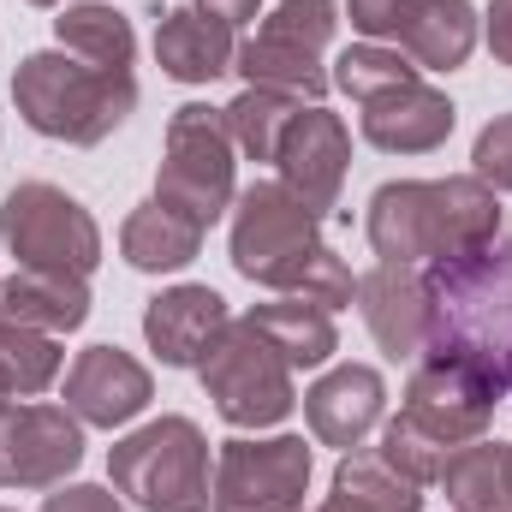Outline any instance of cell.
Instances as JSON below:
<instances>
[{
	"mask_svg": "<svg viewBox=\"0 0 512 512\" xmlns=\"http://www.w3.org/2000/svg\"><path fill=\"white\" fill-rule=\"evenodd\" d=\"M239 60V42H233V24L197 12V6H173L161 12L155 24V66L179 84H215L227 78Z\"/></svg>",
	"mask_w": 512,
	"mask_h": 512,
	"instance_id": "d6986e66",
	"label": "cell"
},
{
	"mask_svg": "<svg viewBox=\"0 0 512 512\" xmlns=\"http://www.w3.org/2000/svg\"><path fill=\"white\" fill-rule=\"evenodd\" d=\"M280 185L322 221L334 203H340V185H346V167H352V131L340 114H328L322 102H304L298 120L280 137Z\"/></svg>",
	"mask_w": 512,
	"mask_h": 512,
	"instance_id": "4fadbf2b",
	"label": "cell"
},
{
	"mask_svg": "<svg viewBox=\"0 0 512 512\" xmlns=\"http://www.w3.org/2000/svg\"><path fill=\"white\" fill-rule=\"evenodd\" d=\"M233 155L239 149L227 131V108H209V102L173 108L167 143H161V173H155V203L179 209L185 221H197L209 233L239 197V161Z\"/></svg>",
	"mask_w": 512,
	"mask_h": 512,
	"instance_id": "8992f818",
	"label": "cell"
},
{
	"mask_svg": "<svg viewBox=\"0 0 512 512\" xmlns=\"http://www.w3.org/2000/svg\"><path fill=\"white\" fill-rule=\"evenodd\" d=\"M227 298L215 286H167L149 298L143 310V340L161 364L173 370H197L209 358V346L227 334Z\"/></svg>",
	"mask_w": 512,
	"mask_h": 512,
	"instance_id": "2e32d148",
	"label": "cell"
},
{
	"mask_svg": "<svg viewBox=\"0 0 512 512\" xmlns=\"http://www.w3.org/2000/svg\"><path fill=\"white\" fill-rule=\"evenodd\" d=\"M0 239H6V251L18 256V268H60V274H84L90 280V268L102 262L96 215L72 191L48 185V179H24V185L6 191Z\"/></svg>",
	"mask_w": 512,
	"mask_h": 512,
	"instance_id": "9c48e42d",
	"label": "cell"
},
{
	"mask_svg": "<svg viewBox=\"0 0 512 512\" xmlns=\"http://www.w3.org/2000/svg\"><path fill=\"white\" fill-rule=\"evenodd\" d=\"M0 512H12V507H0Z\"/></svg>",
	"mask_w": 512,
	"mask_h": 512,
	"instance_id": "74e56055",
	"label": "cell"
},
{
	"mask_svg": "<svg viewBox=\"0 0 512 512\" xmlns=\"http://www.w3.org/2000/svg\"><path fill=\"white\" fill-rule=\"evenodd\" d=\"M197 251H203V227L185 221L179 209L155 203V197L137 203L126 215V227H120V256L137 274H173V268L197 262Z\"/></svg>",
	"mask_w": 512,
	"mask_h": 512,
	"instance_id": "7402d4cb",
	"label": "cell"
},
{
	"mask_svg": "<svg viewBox=\"0 0 512 512\" xmlns=\"http://www.w3.org/2000/svg\"><path fill=\"white\" fill-rule=\"evenodd\" d=\"M42 512H126V507H120V495L102 489V483H60V489L42 501Z\"/></svg>",
	"mask_w": 512,
	"mask_h": 512,
	"instance_id": "d6a6232c",
	"label": "cell"
},
{
	"mask_svg": "<svg viewBox=\"0 0 512 512\" xmlns=\"http://www.w3.org/2000/svg\"><path fill=\"white\" fill-rule=\"evenodd\" d=\"M256 334L292 364V370H316L340 352V334H334V310L310 304V298H280V304H251L245 310Z\"/></svg>",
	"mask_w": 512,
	"mask_h": 512,
	"instance_id": "44dd1931",
	"label": "cell"
},
{
	"mask_svg": "<svg viewBox=\"0 0 512 512\" xmlns=\"http://www.w3.org/2000/svg\"><path fill=\"white\" fill-rule=\"evenodd\" d=\"M471 173H477L489 191H512V114H495L489 126L477 131Z\"/></svg>",
	"mask_w": 512,
	"mask_h": 512,
	"instance_id": "1f68e13d",
	"label": "cell"
},
{
	"mask_svg": "<svg viewBox=\"0 0 512 512\" xmlns=\"http://www.w3.org/2000/svg\"><path fill=\"white\" fill-rule=\"evenodd\" d=\"M298 108H304V102H298V96H286V90H256V84H245V90H239V102H227L233 149H239V155H251V161H274L286 126L298 120Z\"/></svg>",
	"mask_w": 512,
	"mask_h": 512,
	"instance_id": "83f0119b",
	"label": "cell"
},
{
	"mask_svg": "<svg viewBox=\"0 0 512 512\" xmlns=\"http://www.w3.org/2000/svg\"><path fill=\"white\" fill-rule=\"evenodd\" d=\"M0 316L42 334H72L90 322V286L84 274H60V268H12L0 280Z\"/></svg>",
	"mask_w": 512,
	"mask_h": 512,
	"instance_id": "ffe728a7",
	"label": "cell"
},
{
	"mask_svg": "<svg viewBox=\"0 0 512 512\" xmlns=\"http://www.w3.org/2000/svg\"><path fill=\"white\" fill-rule=\"evenodd\" d=\"M310 447L304 435H233L215 453V512H304Z\"/></svg>",
	"mask_w": 512,
	"mask_h": 512,
	"instance_id": "30bf717a",
	"label": "cell"
},
{
	"mask_svg": "<svg viewBox=\"0 0 512 512\" xmlns=\"http://www.w3.org/2000/svg\"><path fill=\"white\" fill-rule=\"evenodd\" d=\"M441 489H447L453 512H512V441L483 435L471 447H453Z\"/></svg>",
	"mask_w": 512,
	"mask_h": 512,
	"instance_id": "603a6c76",
	"label": "cell"
},
{
	"mask_svg": "<svg viewBox=\"0 0 512 512\" xmlns=\"http://www.w3.org/2000/svg\"><path fill=\"white\" fill-rule=\"evenodd\" d=\"M155 399L149 370L120 346H84L66 370V411L96 429H120Z\"/></svg>",
	"mask_w": 512,
	"mask_h": 512,
	"instance_id": "5bb4252c",
	"label": "cell"
},
{
	"mask_svg": "<svg viewBox=\"0 0 512 512\" xmlns=\"http://www.w3.org/2000/svg\"><path fill=\"white\" fill-rule=\"evenodd\" d=\"M66 370V352H60V334H42V328H24V322H6L0 316V393L6 399H30V393H48Z\"/></svg>",
	"mask_w": 512,
	"mask_h": 512,
	"instance_id": "4316f807",
	"label": "cell"
},
{
	"mask_svg": "<svg viewBox=\"0 0 512 512\" xmlns=\"http://www.w3.org/2000/svg\"><path fill=\"white\" fill-rule=\"evenodd\" d=\"M197 376H203V393L215 399V411L233 429H274L298 405V387H292L298 370L256 334L245 316L227 322V334L209 346V358L197 364Z\"/></svg>",
	"mask_w": 512,
	"mask_h": 512,
	"instance_id": "ba28073f",
	"label": "cell"
},
{
	"mask_svg": "<svg viewBox=\"0 0 512 512\" xmlns=\"http://www.w3.org/2000/svg\"><path fill=\"white\" fill-rule=\"evenodd\" d=\"M477 48V6L471 0H429L423 18L399 36V54L417 72H459Z\"/></svg>",
	"mask_w": 512,
	"mask_h": 512,
	"instance_id": "cb8c5ba5",
	"label": "cell"
},
{
	"mask_svg": "<svg viewBox=\"0 0 512 512\" xmlns=\"http://www.w3.org/2000/svg\"><path fill=\"white\" fill-rule=\"evenodd\" d=\"M370 251L382 262H447V256H471L501 239V197L477 179V173H453V179H393L370 197L364 215Z\"/></svg>",
	"mask_w": 512,
	"mask_h": 512,
	"instance_id": "7a4b0ae2",
	"label": "cell"
},
{
	"mask_svg": "<svg viewBox=\"0 0 512 512\" xmlns=\"http://www.w3.org/2000/svg\"><path fill=\"white\" fill-rule=\"evenodd\" d=\"M322 256H328L322 221L280 179H256L233 197V268L245 280L298 298Z\"/></svg>",
	"mask_w": 512,
	"mask_h": 512,
	"instance_id": "5b68a950",
	"label": "cell"
},
{
	"mask_svg": "<svg viewBox=\"0 0 512 512\" xmlns=\"http://www.w3.org/2000/svg\"><path fill=\"white\" fill-rule=\"evenodd\" d=\"M30 6H60V0H30Z\"/></svg>",
	"mask_w": 512,
	"mask_h": 512,
	"instance_id": "8d00e7d4",
	"label": "cell"
},
{
	"mask_svg": "<svg viewBox=\"0 0 512 512\" xmlns=\"http://www.w3.org/2000/svg\"><path fill=\"white\" fill-rule=\"evenodd\" d=\"M84 465V423L66 405L0 399V489H60Z\"/></svg>",
	"mask_w": 512,
	"mask_h": 512,
	"instance_id": "8fae6325",
	"label": "cell"
},
{
	"mask_svg": "<svg viewBox=\"0 0 512 512\" xmlns=\"http://www.w3.org/2000/svg\"><path fill=\"white\" fill-rule=\"evenodd\" d=\"M358 310L364 328L376 334L393 364H417L429 346V304H423V268L411 262H376L358 280Z\"/></svg>",
	"mask_w": 512,
	"mask_h": 512,
	"instance_id": "9a60e30c",
	"label": "cell"
},
{
	"mask_svg": "<svg viewBox=\"0 0 512 512\" xmlns=\"http://www.w3.org/2000/svg\"><path fill=\"white\" fill-rule=\"evenodd\" d=\"M316 512H364V507H358V501H346V495H328Z\"/></svg>",
	"mask_w": 512,
	"mask_h": 512,
	"instance_id": "d590c367",
	"label": "cell"
},
{
	"mask_svg": "<svg viewBox=\"0 0 512 512\" xmlns=\"http://www.w3.org/2000/svg\"><path fill=\"white\" fill-rule=\"evenodd\" d=\"M382 411H387V382H382V370H370V364H340V370H328L322 382L304 393L310 435L322 447H340V453L364 447V435L382 423Z\"/></svg>",
	"mask_w": 512,
	"mask_h": 512,
	"instance_id": "e0dca14e",
	"label": "cell"
},
{
	"mask_svg": "<svg viewBox=\"0 0 512 512\" xmlns=\"http://www.w3.org/2000/svg\"><path fill=\"white\" fill-rule=\"evenodd\" d=\"M12 102H18L30 131L72 143V149H96L131 120L137 78H131V66H90L66 48H48V54L18 60Z\"/></svg>",
	"mask_w": 512,
	"mask_h": 512,
	"instance_id": "3957f363",
	"label": "cell"
},
{
	"mask_svg": "<svg viewBox=\"0 0 512 512\" xmlns=\"http://www.w3.org/2000/svg\"><path fill=\"white\" fill-rule=\"evenodd\" d=\"M334 90H346L352 102H376L399 84H417V66L393 48V42H352L340 60H334Z\"/></svg>",
	"mask_w": 512,
	"mask_h": 512,
	"instance_id": "f1b7e54d",
	"label": "cell"
},
{
	"mask_svg": "<svg viewBox=\"0 0 512 512\" xmlns=\"http://www.w3.org/2000/svg\"><path fill=\"white\" fill-rule=\"evenodd\" d=\"M423 6H429V0H346L352 30H358L364 42H393V48H399V36L423 18Z\"/></svg>",
	"mask_w": 512,
	"mask_h": 512,
	"instance_id": "4dcf8cb0",
	"label": "cell"
},
{
	"mask_svg": "<svg viewBox=\"0 0 512 512\" xmlns=\"http://www.w3.org/2000/svg\"><path fill=\"white\" fill-rule=\"evenodd\" d=\"M382 453L405 471V477H411V483H423V489H429V483H441V471H447V459H453V453H447L435 435H423L405 411L382 429Z\"/></svg>",
	"mask_w": 512,
	"mask_h": 512,
	"instance_id": "f546056e",
	"label": "cell"
},
{
	"mask_svg": "<svg viewBox=\"0 0 512 512\" xmlns=\"http://www.w3.org/2000/svg\"><path fill=\"white\" fill-rule=\"evenodd\" d=\"M334 30H340V6L334 0H280L256 24L251 42L239 48L233 72L245 84H256V90H286L298 102H322L328 84H334L328 66H322Z\"/></svg>",
	"mask_w": 512,
	"mask_h": 512,
	"instance_id": "52a82bcc",
	"label": "cell"
},
{
	"mask_svg": "<svg viewBox=\"0 0 512 512\" xmlns=\"http://www.w3.org/2000/svg\"><path fill=\"white\" fill-rule=\"evenodd\" d=\"M54 42L90 66H131L137 54V30L120 6H102V0H78L54 18Z\"/></svg>",
	"mask_w": 512,
	"mask_h": 512,
	"instance_id": "484cf974",
	"label": "cell"
},
{
	"mask_svg": "<svg viewBox=\"0 0 512 512\" xmlns=\"http://www.w3.org/2000/svg\"><path fill=\"white\" fill-rule=\"evenodd\" d=\"M358 108H364V137L382 155H429V149H441L453 137V126H459V108L441 90H429L423 78L387 90L376 102H358Z\"/></svg>",
	"mask_w": 512,
	"mask_h": 512,
	"instance_id": "ac0fdd59",
	"label": "cell"
},
{
	"mask_svg": "<svg viewBox=\"0 0 512 512\" xmlns=\"http://www.w3.org/2000/svg\"><path fill=\"white\" fill-rule=\"evenodd\" d=\"M495 405H501V387L483 370H471L459 358H441V352H423L411 382H405V405L399 411L453 453V447H471V441L489 435Z\"/></svg>",
	"mask_w": 512,
	"mask_h": 512,
	"instance_id": "7c38bea8",
	"label": "cell"
},
{
	"mask_svg": "<svg viewBox=\"0 0 512 512\" xmlns=\"http://www.w3.org/2000/svg\"><path fill=\"white\" fill-rule=\"evenodd\" d=\"M334 495L358 501L364 512H423V483H411L382 447H352L334 465Z\"/></svg>",
	"mask_w": 512,
	"mask_h": 512,
	"instance_id": "d4e9b609",
	"label": "cell"
},
{
	"mask_svg": "<svg viewBox=\"0 0 512 512\" xmlns=\"http://www.w3.org/2000/svg\"><path fill=\"white\" fill-rule=\"evenodd\" d=\"M191 6L209 12V18H221V24H251V18H262L268 0H191Z\"/></svg>",
	"mask_w": 512,
	"mask_h": 512,
	"instance_id": "e575fe53",
	"label": "cell"
},
{
	"mask_svg": "<svg viewBox=\"0 0 512 512\" xmlns=\"http://www.w3.org/2000/svg\"><path fill=\"white\" fill-rule=\"evenodd\" d=\"M0 399H6V393H0Z\"/></svg>",
	"mask_w": 512,
	"mask_h": 512,
	"instance_id": "f35d334b",
	"label": "cell"
},
{
	"mask_svg": "<svg viewBox=\"0 0 512 512\" xmlns=\"http://www.w3.org/2000/svg\"><path fill=\"white\" fill-rule=\"evenodd\" d=\"M423 304H429V346L441 358H459L512 393V239H495L471 256H447L423 268Z\"/></svg>",
	"mask_w": 512,
	"mask_h": 512,
	"instance_id": "6da1fadb",
	"label": "cell"
},
{
	"mask_svg": "<svg viewBox=\"0 0 512 512\" xmlns=\"http://www.w3.org/2000/svg\"><path fill=\"white\" fill-rule=\"evenodd\" d=\"M489 48L501 66H512V0H489Z\"/></svg>",
	"mask_w": 512,
	"mask_h": 512,
	"instance_id": "836d02e7",
	"label": "cell"
},
{
	"mask_svg": "<svg viewBox=\"0 0 512 512\" xmlns=\"http://www.w3.org/2000/svg\"><path fill=\"white\" fill-rule=\"evenodd\" d=\"M108 477L143 512H215L209 483V435L191 417H155L114 441Z\"/></svg>",
	"mask_w": 512,
	"mask_h": 512,
	"instance_id": "277c9868",
	"label": "cell"
}]
</instances>
